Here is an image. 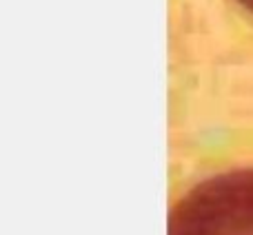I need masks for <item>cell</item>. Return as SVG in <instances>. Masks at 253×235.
Returning a JSON list of instances; mask_svg holds the SVG:
<instances>
[{
  "label": "cell",
  "instance_id": "6da1fadb",
  "mask_svg": "<svg viewBox=\"0 0 253 235\" xmlns=\"http://www.w3.org/2000/svg\"><path fill=\"white\" fill-rule=\"evenodd\" d=\"M167 235H253V169L193 187L171 211Z\"/></svg>",
  "mask_w": 253,
  "mask_h": 235
},
{
  "label": "cell",
  "instance_id": "7a4b0ae2",
  "mask_svg": "<svg viewBox=\"0 0 253 235\" xmlns=\"http://www.w3.org/2000/svg\"><path fill=\"white\" fill-rule=\"evenodd\" d=\"M238 2H240L242 7H245V9H249V11L253 13V0H238Z\"/></svg>",
  "mask_w": 253,
  "mask_h": 235
}]
</instances>
